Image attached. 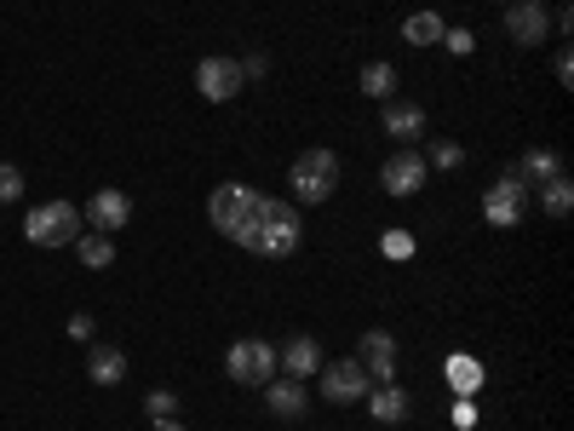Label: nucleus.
<instances>
[{"label": "nucleus", "mask_w": 574, "mask_h": 431, "mask_svg": "<svg viewBox=\"0 0 574 431\" xmlns=\"http://www.w3.org/2000/svg\"><path fill=\"white\" fill-rule=\"evenodd\" d=\"M356 87H362L367 98H391V92H396V70H391V63H367Z\"/></svg>", "instance_id": "obj_21"}, {"label": "nucleus", "mask_w": 574, "mask_h": 431, "mask_svg": "<svg viewBox=\"0 0 574 431\" xmlns=\"http://www.w3.org/2000/svg\"><path fill=\"white\" fill-rule=\"evenodd\" d=\"M253 202H259V190H248V184H219V190L208 196V219H213L219 237H230V242L242 237V224H248Z\"/></svg>", "instance_id": "obj_6"}, {"label": "nucleus", "mask_w": 574, "mask_h": 431, "mask_svg": "<svg viewBox=\"0 0 574 431\" xmlns=\"http://www.w3.org/2000/svg\"><path fill=\"white\" fill-rule=\"evenodd\" d=\"M195 87H201V98L224 104V98L242 92V63H235V58H201L195 63Z\"/></svg>", "instance_id": "obj_8"}, {"label": "nucleus", "mask_w": 574, "mask_h": 431, "mask_svg": "<svg viewBox=\"0 0 574 431\" xmlns=\"http://www.w3.org/2000/svg\"><path fill=\"white\" fill-rule=\"evenodd\" d=\"M155 431H184L179 420H155Z\"/></svg>", "instance_id": "obj_31"}, {"label": "nucleus", "mask_w": 574, "mask_h": 431, "mask_svg": "<svg viewBox=\"0 0 574 431\" xmlns=\"http://www.w3.org/2000/svg\"><path fill=\"white\" fill-rule=\"evenodd\" d=\"M18 196H23V173L12 161H0V202H18Z\"/></svg>", "instance_id": "obj_25"}, {"label": "nucleus", "mask_w": 574, "mask_h": 431, "mask_svg": "<svg viewBox=\"0 0 574 431\" xmlns=\"http://www.w3.org/2000/svg\"><path fill=\"white\" fill-rule=\"evenodd\" d=\"M443 36H449V29H443V18H436V12H414L409 23H402V41H409V47H436Z\"/></svg>", "instance_id": "obj_18"}, {"label": "nucleus", "mask_w": 574, "mask_h": 431, "mask_svg": "<svg viewBox=\"0 0 574 431\" xmlns=\"http://www.w3.org/2000/svg\"><path fill=\"white\" fill-rule=\"evenodd\" d=\"M356 362L367 369V380H391L396 374V340L385 334V328H367L362 345H356Z\"/></svg>", "instance_id": "obj_11"}, {"label": "nucleus", "mask_w": 574, "mask_h": 431, "mask_svg": "<svg viewBox=\"0 0 574 431\" xmlns=\"http://www.w3.org/2000/svg\"><path fill=\"white\" fill-rule=\"evenodd\" d=\"M305 403H311L305 380H270L264 385V409L276 414V420H299V414H305Z\"/></svg>", "instance_id": "obj_13"}, {"label": "nucleus", "mask_w": 574, "mask_h": 431, "mask_svg": "<svg viewBox=\"0 0 574 431\" xmlns=\"http://www.w3.org/2000/svg\"><path fill=\"white\" fill-rule=\"evenodd\" d=\"M224 374L235 385H270L276 380V351H270L264 340H235L224 351Z\"/></svg>", "instance_id": "obj_5"}, {"label": "nucleus", "mask_w": 574, "mask_h": 431, "mask_svg": "<svg viewBox=\"0 0 574 431\" xmlns=\"http://www.w3.org/2000/svg\"><path fill=\"white\" fill-rule=\"evenodd\" d=\"M23 237L36 248H70L81 237V208L75 202H47L23 219Z\"/></svg>", "instance_id": "obj_3"}, {"label": "nucleus", "mask_w": 574, "mask_h": 431, "mask_svg": "<svg viewBox=\"0 0 574 431\" xmlns=\"http://www.w3.org/2000/svg\"><path fill=\"white\" fill-rule=\"evenodd\" d=\"M546 29H552L546 0H517V7L505 12V36H512L517 47H540V41H546Z\"/></svg>", "instance_id": "obj_9"}, {"label": "nucleus", "mask_w": 574, "mask_h": 431, "mask_svg": "<svg viewBox=\"0 0 574 431\" xmlns=\"http://www.w3.org/2000/svg\"><path fill=\"white\" fill-rule=\"evenodd\" d=\"M385 253H391V259H409V253H414V237H402V230H391V237H385Z\"/></svg>", "instance_id": "obj_27"}, {"label": "nucleus", "mask_w": 574, "mask_h": 431, "mask_svg": "<svg viewBox=\"0 0 574 431\" xmlns=\"http://www.w3.org/2000/svg\"><path fill=\"white\" fill-rule=\"evenodd\" d=\"M552 76H557V81H563V87H568V76H574V58H568V47H563V52H557V63H552Z\"/></svg>", "instance_id": "obj_29"}, {"label": "nucleus", "mask_w": 574, "mask_h": 431, "mask_svg": "<svg viewBox=\"0 0 574 431\" xmlns=\"http://www.w3.org/2000/svg\"><path fill=\"white\" fill-rule=\"evenodd\" d=\"M70 340H92V317H70Z\"/></svg>", "instance_id": "obj_30"}, {"label": "nucleus", "mask_w": 574, "mask_h": 431, "mask_svg": "<svg viewBox=\"0 0 574 431\" xmlns=\"http://www.w3.org/2000/svg\"><path fill=\"white\" fill-rule=\"evenodd\" d=\"M75 242H81V264H87V271H110V264H115L110 237H98V230H92V237H75Z\"/></svg>", "instance_id": "obj_20"}, {"label": "nucleus", "mask_w": 574, "mask_h": 431, "mask_svg": "<svg viewBox=\"0 0 574 431\" xmlns=\"http://www.w3.org/2000/svg\"><path fill=\"white\" fill-rule=\"evenodd\" d=\"M517 173H528V179H557V173H563V156H557V150H528Z\"/></svg>", "instance_id": "obj_22"}, {"label": "nucleus", "mask_w": 574, "mask_h": 431, "mask_svg": "<svg viewBox=\"0 0 574 431\" xmlns=\"http://www.w3.org/2000/svg\"><path fill=\"white\" fill-rule=\"evenodd\" d=\"M523 213H528V179L512 168V173H500V179L489 184V196H483V219L500 224V230H512Z\"/></svg>", "instance_id": "obj_4"}, {"label": "nucleus", "mask_w": 574, "mask_h": 431, "mask_svg": "<svg viewBox=\"0 0 574 431\" xmlns=\"http://www.w3.org/2000/svg\"><path fill=\"white\" fill-rule=\"evenodd\" d=\"M81 219H92L98 237H115V230H127V219H132L127 190H98L92 202H87V213H81Z\"/></svg>", "instance_id": "obj_10"}, {"label": "nucleus", "mask_w": 574, "mask_h": 431, "mask_svg": "<svg viewBox=\"0 0 574 431\" xmlns=\"http://www.w3.org/2000/svg\"><path fill=\"white\" fill-rule=\"evenodd\" d=\"M425 156H391L385 168H380V184L391 190V196H414L420 184H425Z\"/></svg>", "instance_id": "obj_12"}, {"label": "nucleus", "mask_w": 574, "mask_h": 431, "mask_svg": "<svg viewBox=\"0 0 574 431\" xmlns=\"http://www.w3.org/2000/svg\"><path fill=\"white\" fill-rule=\"evenodd\" d=\"M288 184H293L299 202H328V196L340 190V156H333V150H305L293 161Z\"/></svg>", "instance_id": "obj_2"}, {"label": "nucleus", "mask_w": 574, "mask_h": 431, "mask_svg": "<svg viewBox=\"0 0 574 431\" xmlns=\"http://www.w3.org/2000/svg\"><path fill=\"white\" fill-rule=\"evenodd\" d=\"M276 362L288 369V380H305V374H316V369H322V345L299 334V340H288V351H276Z\"/></svg>", "instance_id": "obj_14"}, {"label": "nucleus", "mask_w": 574, "mask_h": 431, "mask_svg": "<svg viewBox=\"0 0 574 431\" xmlns=\"http://www.w3.org/2000/svg\"><path fill=\"white\" fill-rule=\"evenodd\" d=\"M385 132L402 144V139H420L425 132V110L420 104H396V98H385Z\"/></svg>", "instance_id": "obj_15"}, {"label": "nucleus", "mask_w": 574, "mask_h": 431, "mask_svg": "<svg viewBox=\"0 0 574 431\" xmlns=\"http://www.w3.org/2000/svg\"><path fill=\"white\" fill-rule=\"evenodd\" d=\"M460 161H465V150L443 139V144H431V161H425V168H460Z\"/></svg>", "instance_id": "obj_26"}, {"label": "nucleus", "mask_w": 574, "mask_h": 431, "mask_svg": "<svg viewBox=\"0 0 574 431\" xmlns=\"http://www.w3.org/2000/svg\"><path fill=\"white\" fill-rule=\"evenodd\" d=\"M367 409H374V420H385V425H396V420H409V391H402V385H380L374 391V403H367Z\"/></svg>", "instance_id": "obj_17"}, {"label": "nucleus", "mask_w": 574, "mask_h": 431, "mask_svg": "<svg viewBox=\"0 0 574 431\" xmlns=\"http://www.w3.org/2000/svg\"><path fill=\"white\" fill-rule=\"evenodd\" d=\"M540 208H546L552 219H568V208H574V184L557 173V179H546V190H540Z\"/></svg>", "instance_id": "obj_19"}, {"label": "nucleus", "mask_w": 574, "mask_h": 431, "mask_svg": "<svg viewBox=\"0 0 574 431\" xmlns=\"http://www.w3.org/2000/svg\"><path fill=\"white\" fill-rule=\"evenodd\" d=\"M144 409H150V420H179V397L173 391H150Z\"/></svg>", "instance_id": "obj_24"}, {"label": "nucleus", "mask_w": 574, "mask_h": 431, "mask_svg": "<svg viewBox=\"0 0 574 431\" xmlns=\"http://www.w3.org/2000/svg\"><path fill=\"white\" fill-rule=\"evenodd\" d=\"M264 70H270V58H264V52H253V58L242 63V81H259Z\"/></svg>", "instance_id": "obj_28"}, {"label": "nucleus", "mask_w": 574, "mask_h": 431, "mask_svg": "<svg viewBox=\"0 0 574 431\" xmlns=\"http://www.w3.org/2000/svg\"><path fill=\"white\" fill-rule=\"evenodd\" d=\"M87 374H92L98 385H121V380H127V351H115V345H92Z\"/></svg>", "instance_id": "obj_16"}, {"label": "nucleus", "mask_w": 574, "mask_h": 431, "mask_svg": "<svg viewBox=\"0 0 574 431\" xmlns=\"http://www.w3.org/2000/svg\"><path fill=\"white\" fill-rule=\"evenodd\" d=\"M449 380H454V391H460V397H471V391L483 385V369H477L471 357H449Z\"/></svg>", "instance_id": "obj_23"}, {"label": "nucleus", "mask_w": 574, "mask_h": 431, "mask_svg": "<svg viewBox=\"0 0 574 431\" xmlns=\"http://www.w3.org/2000/svg\"><path fill=\"white\" fill-rule=\"evenodd\" d=\"M367 391H374V380H367V369L356 357H340V362H328V369H322V397H328V403H362Z\"/></svg>", "instance_id": "obj_7"}, {"label": "nucleus", "mask_w": 574, "mask_h": 431, "mask_svg": "<svg viewBox=\"0 0 574 431\" xmlns=\"http://www.w3.org/2000/svg\"><path fill=\"white\" fill-rule=\"evenodd\" d=\"M235 242H242L248 253H264V259H293V253H299V242H305V219H299V208L259 196Z\"/></svg>", "instance_id": "obj_1"}]
</instances>
